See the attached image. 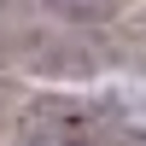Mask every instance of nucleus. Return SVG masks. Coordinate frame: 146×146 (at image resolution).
<instances>
[{"instance_id":"obj_3","label":"nucleus","mask_w":146,"mask_h":146,"mask_svg":"<svg viewBox=\"0 0 146 146\" xmlns=\"http://www.w3.org/2000/svg\"><path fill=\"white\" fill-rule=\"evenodd\" d=\"M111 146H146V129H129V135H111Z\"/></svg>"},{"instance_id":"obj_2","label":"nucleus","mask_w":146,"mask_h":146,"mask_svg":"<svg viewBox=\"0 0 146 146\" xmlns=\"http://www.w3.org/2000/svg\"><path fill=\"white\" fill-rule=\"evenodd\" d=\"M58 18H76V23H105L123 12V0H47Z\"/></svg>"},{"instance_id":"obj_1","label":"nucleus","mask_w":146,"mask_h":146,"mask_svg":"<svg viewBox=\"0 0 146 146\" xmlns=\"http://www.w3.org/2000/svg\"><path fill=\"white\" fill-rule=\"evenodd\" d=\"M18 146H111V135H105V123L88 111V105L41 100V105H29V111H23Z\"/></svg>"}]
</instances>
